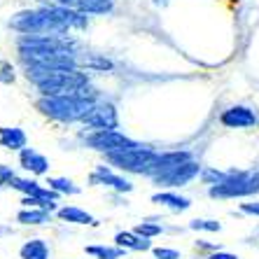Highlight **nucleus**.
I'll return each mask as SVG.
<instances>
[{"label":"nucleus","instance_id":"obj_1","mask_svg":"<svg viewBox=\"0 0 259 259\" xmlns=\"http://www.w3.org/2000/svg\"><path fill=\"white\" fill-rule=\"evenodd\" d=\"M37 108L42 110L47 117H52V119L84 121L96 105H94V101H84V98H77V96H45L42 101L37 103Z\"/></svg>","mask_w":259,"mask_h":259},{"label":"nucleus","instance_id":"obj_2","mask_svg":"<svg viewBox=\"0 0 259 259\" xmlns=\"http://www.w3.org/2000/svg\"><path fill=\"white\" fill-rule=\"evenodd\" d=\"M259 192V170H231L227 180L210 187L212 199H236Z\"/></svg>","mask_w":259,"mask_h":259},{"label":"nucleus","instance_id":"obj_3","mask_svg":"<svg viewBox=\"0 0 259 259\" xmlns=\"http://www.w3.org/2000/svg\"><path fill=\"white\" fill-rule=\"evenodd\" d=\"M159 154L152 152L150 147L136 145L126 152H117V154H108V161L115 163L121 170H131V173H152L154 163H157Z\"/></svg>","mask_w":259,"mask_h":259},{"label":"nucleus","instance_id":"obj_4","mask_svg":"<svg viewBox=\"0 0 259 259\" xmlns=\"http://www.w3.org/2000/svg\"><path fill=\"white\" fill-rule=\"evenodd\" d=\"M82 87H87V75L77 70H56L40 84V91L45 96H75Z\"/></svg>","mask_w":259,"mask_h":259},{"label":"nucleus","instance_id":"obj_5","mask_svg":"<svg viewBox=\"0 0 259 259\" xmlns=\"http://www.w3.org/2000/svg\"><path fill=\"white\" fill-rule=\"evenodd\" d=\"M10 26L17 28V30H21V33H30V35L66 28L61 21H56V19L52 17L49 10H45V12H21V14H17V17L10 21Z\"/></svg>","mask_w":259,"mask_h":259},{"label":"nucleus","instance_id":"obj_6","mask_svg":"<svg viewBox=\"0 0 259 259\" xmlns=\"http://www.w3.org/2000/svg\"><path fill=\"white\" fill-rule=\"evenodd\" d=\"M87 143H89L94 150H101V152H105V154L126 152L138 145V143H133L131 138H126V136H121L119 131H98V133H94V136H89Z\"/></svg>","mask_w":259,"mask_h":259},{"label":"nucleus","instance_id":"obj_7","mask_svg":"<svg viewBox=\"0 0 259 259\" xmlns=\"http://www.w3.org/2000/svg\"><path fill=\"white\" fill-rule=\"evenodd\" d=\"M199 173H201L199 163L187 161V163H182V166H178L175 170H168V173L154 178V182H157L159 187H182V185H187L189 180H194Z\"/></svg>","mask_w":259,"mask_h":259},{"label":"nucleus","instance_id":"obj_8","mask_svg":"<svg viewBox=\"0 0 259 259\" xmlns=\"http://www.w3.org/2000/svg\"><path fill=\"white\" fill-rule=\"evenodd\" d=\"M84 124L96 126L98 131H117V126H119V117H117L115 105H110V103L96 105V108L91 110V115L84 119Z\"/></svg>","mask_w":259,"mask_h":259},{"label":"nucleus","instance_id":"obj_9","mask_svg":"<svg viewBox=\"0 0 259 259\" xmlns=\"http://www.w3.org/2000/svg\"><path fill=\"white\" fill-rule=\"evenodd\" d=\"M14 189H19V192H24V194H28V196H33V199H37V201H42V203H47V205H52L54 208V201L59 199V192H54V189L49 187V189H45V187H40L37 182H33V180H21V178H12V182H10Z\"/></svg>","mask_w":259,"mask_h":259},{"label":"nucleus","instance_id":"obj_10","mask_svg":"<svg viewBox=\"0 0 259 259\" xmlns=\"http://www.w3.org/2000/svg\"><path fill=\"white\" fill-rule=\"evenodd\" d=\"M187 161H192L189 152H166V154H159V159L150 175L159 178V175L168 173V170H175L178 166H182V163H187Z\"/></svg>","mask_w":259,"mask_h":259},{"label":"nucleus","instance_id":"obj_11","mask_svg":"<svg viewBox=\"0 0 259 259\" xmlns=\"http://www.w3.org/2000/svg\"><path fill=\"white\" fill-rule=\"evenodd\" d=\"M222 124L229 128H245V126H254L257 117H254L252 110L247 108H231L222 115Z\"/></svg>","mask_w":259,"mask_h":259},{"label":"nucleus","instance_id":"obj_12","mask_svg":"<svg viewBox=\"0 0 259 259\" xmlns=\"http://www.w3.org/2000/svg\"><path fill=\"white\" fill-rule=\"evenodd\" d=\"M91 180L94 182H103V185H108V187L117 189V192H131L133 185L126 180V178H121V175H115V173H110L105 166H101V168L96 170V173L91 175Z\"/></svg>","mask_w":259,"mask_h":259},{"label":"nucleus","instance_id":"obj_13","mask_svg":"<svg viewBox=\"0 0 259 259\" xmlns=\"http://www.w3.org/2000/svg\"><path fill=\"white\" fill-rule=\"evenodd\" d=\"M21 166H24L26 170H30V173L42 175V173H47L49 161H47V157L40 154V152L26 147V150H21Z\"/></svg>","mask_w":259,"mask_h":259},{"label":"nucleus","instance_id":"obj_14","mask_svg":"<svg viewBox=\"0 0 259 259\" xmlns=\"http://www.w3.org/2000/svg\"><path fill=\"white\" fill-rule=\"evenodd\" d=\"M115 243H117V247L136 250V252H145V250L152 247L150 238H143V236H138V234H128V231H119V234L115 236Z\"/></svg>","mask_w":259,"mask_h":259},{"label":"nucleus","instance_id":"obj_15","mask_svg":"<svg viewBox=\"0 0 259 259\" xmlns=\"http://www.w3.org/2000/svg\"><path fill=\"white\" fill-rule=\"evenodd\" d=\"M0 145L7 150H24L26 133L21 128H0Z\"/></svg>","mask_w":259,"mask_h":259},{"label":"nucleus","instance_id":"obj_16","mask_svg":"<svg viewBox=\"0 0 259 259\" xmlns=\"http://www.w3.org/2000/svg\"><path fill=\"white\" fill-rule=\"evenodd\" d=\"M152 201L154 203H159V205H168L170 210H187L189 205H192V201L189 199H185V196H178V194H173V192H161V194H154L152 196Z\"/></svg>","mask_w":259,"mask_h":259},{"label":"nucleus","instance_id":"obj_17","mask_svg":"<svg viewBox=\"0 0 259 259\" xmlns=\"http://www.w3.org/2000/svg\"><path fill=\"white\" fill-rule=\"evenodd\" d=\"M21 259H49V247L45 241L33 238V241L24 243L21 247Z\"/></svg>","mask_w":259,"mask_h":259},{"label":"nucleus","instance_id":"obj_18","mask_svg":"<svg viewBox=\"0 0 259 259\" xmlns=\"http://www.w3.org/2000/svg\"><path fill=\"white\" fill-rule=\"evenodd\" d=\"M59 217L63 222H72V224H96V220L89 215L87 210H79L75 205H68V208H61Z\"/></svg>","mask_w":259,"mask_h":259},{"label":"nucleus","instance_id":"obj_19","mask_svg":"<svg viewBox=\"0 0 259 259\" xmlns=\"http://www.w3.org/2000/svg\"><path fill=\"white\" fill-rule=\"evenodd\" d=\"M87 254L96 259H121L124 257V247H108V245H89Z\"/></svg>","mask_w":259,"mask_h":259},{"label":"nucleus","instance_id":"obj_20","mask_svg":"<svg viewBox=\"0 0 259 259\" xmlns=\"http://www.w3.org/2000/svg\"><path fill=\"white\" fill-rule=\"evenodd\" d=\"M17 220L21 224H45L49 220V210L42 208H33V210H21L17 215Z\"/></svg>","mask_w":259,"mask_h":259},{"label":"nucleus","instance_id":"obj_21","mask_svg":"<svg viewBox=\"0 0 259 259\" xmlns=\"http://www.w3.org/2000/svg\"><path fill=\"white\" fill-rule=\"evenodd\" d=\"M82 12H94V14H105L112 10V0H79V7Z\"/></svg>","mask_w":259,"mask_h":259},{"label":"nucleus","instance_id":"obj_22","mask_svg":"<svg viewBox=\"0 0 259 259\" xmlns=\"http://www.w3.org/2000/svg\"><path fill=\"white\" fill-rule=\"evenodd\" d=\"M49 187L59 194H79V187H75L66 178H52V180H49Z\"/></svg>","mask_w":259,"mask_h":259},{"label":"nucleus","instance_id":"obj_23","mask_svg":"<svg viewBox=\"0 0 259 259\" xmlns=\"http://www.w3.org/2000/svg\"><path fill=\"white\" fill-rule=\"evenodd\" d=\"M161 227L159 224H152V222H143V224H138L136 227V231L133 234H138V236H143V238H154V236H159L161 234Z\"/></svg>","mask_w":259,"mask_h":259},{"label":"nucleus","instance_id":"obj_24","mask_svg":"<svg viewBox=\"0 0 259 259\" xmlns=\"http://www.w3.org/2000/svg\"><path fill=\"white\" fill-rule=\"evenodd\" d=\"M189 229H194V231H220L222 224L215 222V220H194V222H189Z\"/></svg>","mask_w":259,"mask_h":259},{"label":"nucleus","instance_id":"obj_25","mask_svg":"<svg viewBox=\"0 0 259 259\" xmlns=\"http://www.w3.org/2000/svg\"><path fill=\"white\" fill-rule=\"evenodd\" d=\"M229 173H220V170H203V180L210 182V185H220V182L227 180Z\"/></svg>","mask_w":259,"mask_h":259},{"label":"nucleus","instance_id":"obj_26","mask_svg":"<svg viewBox=\"0 0 259 259\" xmlns=\"http://www.w3.org/2000/svg\"><path fill=\"white\" fill-rule=\"evenodd\" d=\"M154 257L157 259H180V252L173 247H154Z\"/></svg>","mask_w":259,"mask_h":259},{"label":"nucleus","instance_id":"obj_27","mask_svg":"<svg viewBox=\"0 0 259 259\" xmlns=\"http://www.w3.org/2000/svg\"><path fill=\"white\" fill-rule=\"evenodd\" d=\"M12 178H14L12 168H10V166H3V163H0V187H3V185H7V182H12Z\"/></svg>","mask_w":259,"mask_h":259},{"label":"nucleus","instance_id":"obj_28","mask_svg":"<svg viewBox=\"0 0 259 259\" xmlns=\"http://www.w3.org/2000/svg\"><path fill=\"white\" fill-rule=\"evenodd\" d=\"M241 210L243 212H250V215H259V201H257V203H243Z\"/></svg>","mask_w":259,"mask_h":259},{"label":"nucleus","instance_id":"obj_29","mask_svg":"<svg viewBox=\"0 0 259 259\" xmlns=\"http://www.w3.org/2000/svg\"><path fill=\"white\" fill-rule=\"evenodd\" d=\"M208 259H238V257H236V254H231V252H220V250H217V252L210 254Z\"/></svg>","mask_w":259,"mask_h":259},{"label":"nucleus","instance_id":"obj_30","mask_svg":"<svg viewBox=\"0 0 259 259\" xmlns=\"http://www.w3.org/2000/svg\"><path fill=\"white\" fill-rule=\"evenodd\" d=\"M61 7H68V10H77L79 7V0H59Z\"/></svg>","mask_w":259,"mask_h":259}]
</instances>
